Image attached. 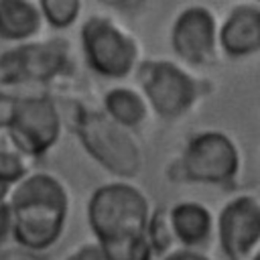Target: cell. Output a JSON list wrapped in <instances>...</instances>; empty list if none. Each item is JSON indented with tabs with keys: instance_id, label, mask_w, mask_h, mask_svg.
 Here are the masks:
<instances>
[{
	"instance_id": "6da1fadb",
	"label": "cell",
	"mask_w": 260,
	"mask_h": 260,
	"mask_svg": "<svg viewBox=\"0 0 260 260\" xmlns=\"http://www.w3.org/2000/svg\"><path fill=\"white\" fill-rule=\"evenodd\" d=\"M14 238L28 250H43L57 242L67 217V193L51 175H32L12 193Z\"/></svg>"
},
{
	"instance_id": "7a4b0ae2",
	"label": "cell",
	"mask_w": 260,
	"mask_h": 260,
	"mask_svg": "<svg viewBox=\"0 0 260 260\" xmlns=\"http://www.w3.org/2000/svg\"><path fill=\"white\" fill-rule=\"evenodd\" d=\"M150 215L148 199L128 183L102 185L87 203V219L98 244L146 236Z\"/></svg>"
},
{
	"instance_id": "3957f363",
	"label": "cell",
	"mask_w": 260,
	"mask_h": 260,
	"mask_svg": "<svg viewBox=\"0 0 260 260\" xmlns=\"http://www.w3.org/2000/svg\"><path fill=\"white\" fill-rule=\"evenodd\" d=\"M240 171V152L234 140L221 132H201L193 136L175 165L173 179L189 183L223 185Z\"/></svg>"
},
{
	"instance_id": "277c9868",
	"label": "cell",
	"mask_w": 260,
	"mask_h": 260,
	"mask_svg": "<svg viewBox=\"0 0 260 260\" xmlns=\"http://www.w3.org/2000/svg\"><path fill=\"white\" fill-rule=\"evenodd\" d=\"M77 134L87 152L108 171L120 177H132L142 165L140 148L124 126L116 124L108 114L83 112L79 114Z\"/></svg>"
},
{
	"instance_id": "5b68a950",
	"label": "cell",
	"mask_w": 260,
	"mask_h": 260,
	"mask_svg": "<svg viewBox=\"0 0 260 260\" xmlns=\"http://www.w3.org/2000/svg\"><path fill=\"white\" fill-rule=\"evenodd\" d=\"M81 43L89 67L100 75L122 79L134 69L136 43L108 18H89L81 30Z\"/></svg>"
},
{
	"instance_id": "8992f818",
	"label": "cell",
	"mask_w": 260,
	"mask_h": 260,
	"mask_svg": "<svg viewBox=\"0 0 260 260\" xmlns=\"http://www.w3.org/2000/svg\"><path fill=\"white\" fill-rule=\"evenodd\" d=\"M148 104L160 118L183 116L197 100V81L171 61H146L138 69Z\"/></svg>"
},
{
	"instance_id": "52a82bcc",
	"label": "cell",
	"mask_w": 260,
	"mask_h": 260,
	"mask_svg": "<svg viewBox=\"0 0 260 260\" xmlns=\"http://www.w3.org/2000/svg\"><path fill=\"white\" fill-rule=\"evenodd\" d=\"M59 114L47 98L16 102L8 122L10 136L24 154H41L51 148L59 138Z\"/></svg>"
},
{
	"instance_id": "ba28073f",
	"label": "cell",
	"mask_w": 260,
	"mask_h": 260,
	"mask_svg": "<svg viewBox=\"0 0 260 260\" xmlns=\"http://www.w3.org/2000/svg\"><path fill=\"white\" fill-rule=\"evenodd\" d=\"M217 236L230 260H246L260 242V201L244 195L225 203L219 213Z\"/></svg>"
},
{
	"instance_id": "9c48e42d",
	"label": "cell",
	"mask_w": 260,
	"mask_h": 260,
	"mask_svg": "<svg viewBox=\"0 0 260 260\" xmlns=\"http://www.w3.org/2000/svg\"><path fill=\"white\" fill-rule=\"evenodd\" d=\"M175 53L191 65H207L213 59L217 43V26L213 14L203 6L185 8L171 32Z\"/></svg>"
},
{
	"instance_id": "30bf717a",
	"label": "cell",
	"mask_w": 260,
	"mask_h": 260,
	"mask_svg": "<svg viewBox=\"0 0 260 260\" xmlns=\"http://www.w3.org/2000/svg\"><path fill=\"white\" fill-rule=\"evenodd\" d=\"M221 49L232 57H248L260 51V8L252 4L236 6L217 30Z\"/></svg>"
},
{
	"instance_id": "8fae6325",
	"label": "cell",
	"mask_w": 260,
	"mask_h": 260,
	"mask_svg": "<svg viewBox=\"0 0 260 260\" xmlns=\"http://www.w3.org/2000/svg\"><path fill=\"white\" fill-rule=\"evenodd\" d=\"M67 45L63 43H47V45H28L14 53L8 61H12V69L18 75L28 79H47L59 73L67 63Z\"/></svg>"
},
{
	"instance_id": "7c38bea8",
	"label": "cell",
	"mask_w": 260,
	"mask_h": 260,
	"mask_svg": "<svg viewBox=\"0 0 260 260\" xmlns=\"http://www.w3.org/2000/svg\"><path fill=\"white\" fill-rule=\"evenodd\" d=\"M169 217H171L175 238L189 250L203 244L211 236L213 217L207 211V207L201 203H195V201L177 203L169 211Z\"/></svg>"
},
{
	"instance_id": "4fadbf2b",
	"label": "cell",
	"mask_w": 260,
	"mask_h": 260,
	"mask_svg": "<svg viewBox=\"0 0 260 260\" xmlns=\"http://www.w3.org/2000/svg\"><path fill=\"white\" fill-rule=\"evenodd\" d=\"M41 24V12L32 2L2 0L0 2V37L18 41L35 35Z\"/></svg>"
},
{
	"instance_id": "5bb4252c",
	"label": "cell",
	"mask_w": 260,
	"mask_h": 260,
	"mask_svg": "<svg viewBox=\"0 0 260 260\" xmlns=\"http://www.w3.org/2000/svg\"><path fill=\"white\" fill-rule=\"evenodd\" d=\"M104 106H106V114L116 124H120L124 128L140 126L146 120V114H148L146 100L140 93H136L132 89H126V87L110 89L106 93Z\"/></svg>"
},
{
	"instance_id": "9a60e30c",
	"label": "cell",
	"mask_w": 260,
	"mask_h": 260,
	"mask_svg": "<svg viewBox=\"0 0 260 260\" xmlns=\"http://www.w3.org/2000/svg\"><path fill=\"white\" fill-rule=\"evenodd\" d=\"M24 156L26 154L12 140L8 126H0V179L6 183L20 179L26 171Z\"/></svg>"
},
{
	"instance_id": "2e32d148",
	"label": "cell",
	"mask_w": 260,
	"mask_h": 260,
	"mask_svg": "<svg viewBox=\"0 0 260 260\" xmlns=\"http://www.w3.org/2000/svg\"><path fill=\"white\" fill-rule=\"evenodd\" d=\"M108 260H152V248L146 236L124 238L110 244H100Z\"/></svg>"
},
{
	"instance_id": "e0dca14e",
	"label": "cell",
	"mask_w": 260,
	"mask_h": 260,
	"mask_svg": "<svg viewBox=\"0 0 260 260\" xmlns=\"http://www.w3.org/2000/svg\"><path fill=\"white\" fill-rule=\"evenodd\" d=\"M146 238H148V244H150L154 256H162V254L167 256V252L173 246V240H177V238H175V232L171 225V217L165 209H156L150 215Z\"/></svg>"
},
{
	"instance_id": "ac0fdd59",
	"label": "cell",
	"mask_w": 260,
	"mask_h": 260,
	"mask_svg": "<svg viewBox=\"0 0 260 260\" xmlns=\"http://www.w3.org/2000/svg\"><path fill=\"white\" fill-rule=\"evenodd\" d=\"M79 8L81 4L77 0H43L41 2L43 16L57 28L69 26L77 18Z\"/></svg>"
},
{
	"instance_id": "d6986e66",
	"label": "cell",
	"mask_w": 260,
	"mask_h": 260,
	"mask_svg": "<svg viewBox=\"0 0 260 260\" xmlns=\"http://www.w3.org/2000/svg\"><path fill=\"white\" fill-rule=\"evenodd\" d=\"M14 232V219H12V209L10 205L0 203V244L8 238V234Z\"/></svg>"
},
{
	"instance_id": "ffe728a7",
	"label": "cell",
	"mask_w": 260,
	"mask_h": 260,
	"mask_svg": "<svg viewBox=\"0 0 260 260\" xmlns=\"http://www.w3.org/2000/svg\"><path fill=\"white\" fill-rule=\"evenodd\" d=\"M67 260H108V258H106L102 246L100 244H93V246H83L81 250H77Z\"/></svg>"
},
{
	"instance_id": "44dd1931",
	"label": "cell",
	"mask_w": 260,
	"mask_h": 260,
	"mask_svg": "<svg viewBox=\"0 0 260 260\" xmlns=\"http://www.w3.org/2000/svg\"><path fill=\"white\" fill-rule=\"evenodd\" d=\"M162 260H209V258L203 256V254H199V252H195V250L185 248V250H177V252L167 254Z\"/></svg>"
},
{
	"instance_id": "7402d4cb",
	"label": "cell",
	"mask_w": 260,
	"mask_h": 260,
	"mask_svg": "<svg viewBox=\"0 0 260 260\" xmlns=\"http://www.w3.org/2000/svg\"><path fill=\"white\" fill-rule=\"evenodd\" d=\"M0 260H39V258L26 250H2Z\"/></svg>"
},
{
	"instance_id": "603a6c76",
	"label": "cell",
	"mask_w": 260,
	"mask_h": 260,
	"mask_svg": "<svg viewBox=\"0 0 260 260\" xmlns=\"http://www.w3.org/2000/svg\"><path fill=\"white\" fill-rule=\"evenodd\" d=\"M8 185H10V183H6L4 179H0V203H2V199H4V195H6V191H8Z\"/></svg>"
},
{
	"instance_id": "cb8c5ba5",
	"label": "cell",
	"mask_w": 260,
	"mask_h": 260,
	"mask_svg": "<svg viewBox=\"0 0 260 260\" xmlns=\"http://www.w3.org/2000/svg\"><path fill=\"white\" fill-rule=\"evenodd\" d=\"M252 260H260V252H258V254H256V256H254Z\"/></svg>"
}]
</instances>
